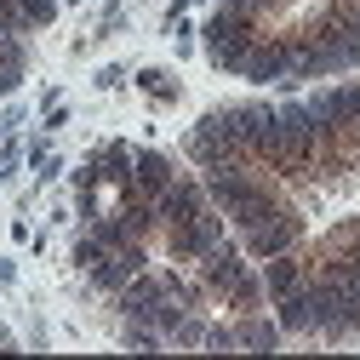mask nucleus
Listing matches in <instances>:
<instances>
[{
    "label": "nucleus",
    "mask_w": 360,
    "mask_h": 360,
    "mask_svg": "<svg viewBox=\"0 0 360 360\" xmlns=\"http://www.w3.org/2000/svg\"><path fill=\"white\" fill-rule=\"evenodd\" d=\"M195 275L206 281L212 303H223L229 314H257V309L269 303V292H263V269H252L246 252H240L235 240H217V246L195 263Z\"/></svg>",
    "instance_id": "obj_1"
},
{
    "label": "nucleus",
    "mask_w": 360,
    "mask_h": 360,
    "mask_svg": "<svg viewBox=\"0 0 360 360\" xmlns=\"http://www.w3.org/2000/svg\"><path fill=\"white\" fill-rule=\"evenodd\" d=\"M309 297H314V338L326 343H343L360 332V297L338 281H309Z\"/></svg>",
    "instance_id": "obj_2"
},
{
    "label": "nucleus",
    "mask_w": 360,
    "mask_h": 360,
    "mask_svg": "<svg viewBox=\"0 0 360 360\" xmlns=\"http://www.w3.org/2000/svg\"><path fill=\"white\" fill-rule=\"evenodd\" d=\"M217 240H229V217H223L217 206H206L200 217L172 223V229H166V257H172V263H200Z\"/></svg>",
    "instance_id": "obj_3"
},
{
    "label": "nucleus",
    "mask_w": 360,
    "mask_h": 360,
    "mask_svg": "<svg viewBox=\"0 0 360 360\" xmlns=\"http://www.w3.org/2000/svg\"><path fill=\"white\" fill-rule=\"evenodd\" d=\"M184 155L195 160V166H217V160H235L240 149H235V138H229V115L223 109H212V115H200L189 131H184Z\"/></svg>",
    "instance_id": "obj_4"
},
{
    "label": "nucleus",
    "mask_w": 360,
    "mask_h": 360,
    "mask_svg": "<svg viewBox=\"0 0 360 360\" xmlns=\"http://www.w3.org/2000/svg\"><path fill=\"white\" fill-rule=\"evenodd\" d=\"M297 240H303V217L286 206L281 217H269L263 229H246L240 235V252L257 257V263H269V257H281V252H297Z\"/></svg>",
    "instance_id": "obj_5"
},
{
    "label": "nucleus",
    "mask_w": 360,
    "mask_h": 360,
    "mask_svg": "<svg viewBox=\"0 0 360 360\" xmlns=\"http://www.w3.org/2000/svg\"><path fill=\"white\" fill-rule=\"evenodd\" d=\"M314 103V115H321L332 131H360V80H343V86H326L321 98H309Z\"/></svg>",
    "instance_id": "obj_6"
},
{
    "label": "nucleus",
    "mask_w": 360,
    "mask_h": 360,
    "mask_svg": "<svg viewBox=\"0 0 360 360\" xmlns=\"http://www.w3.org/2000/svg\"><path fill=\"white\" fill-rule=\"evenodd\" d=\"M155 206H160V229H172V223L200 217V212L212 206V195H206V184H195V177H172V189H166Z\"/></svg>",
    "instance_id": "obj_7"
},
{
    "label": "nucleus",
    "mask_w": 360,
    "mask_h": 360,
    "mask_svg": "<svg viewBox=\"0 0 360 360\" xmlns=\"http://www.w3.org/2000/svg\"><path fill=\"white\" fill-rule=\"evenodd\" d=\"M160 297H172L166 275H155V269H143V275H131L120 292H115V309H120V321H138V314H149Z\"/></svg>",
    "instance_id": "obj_8"
},
{
    "label": "nucleus",
    "mask_w": 360,
    "mask_h": 360,
    "mask_svg": "<svg viewBox=\"0 0 360 360\" xmlns=\"http://www.w3.org/2000/svg\"><path fill=\"white\" fill-rule=\"evenodd\" d=\"M98 172H103V189L138 195V155H131L126 143H103L98 149Z\"/></svg>",
    "instance_id": "obj_9"
},
{
    "label": "nucleus",
    "mask_w": 360,
    "mask_h": 360,
    "mask_svg": "<svg viewBox=\"0 0 360 360\" xmlns=\"http://www.w3.org/2000/svg\"><path fill=\"white\" fill-rule=\"evenodd\" d=\"M297 286H309V263H303L297 252H281V257L263 263V292H269V303L286 297V292H297Z\"/></svg>",
    "instance_id": "obj_10"
},
{
    "label": "nucleus",
    "mask_w": 360,
    "mask_h": 360,
    "mask_svg": "<svg viewBox=\"0 0 360 360\" xmlns=\"http://www.w3.org/2000/svg\"><path fill=\"white\" fill-rule=\"evenodd\" d=\"M281 321H263V314H235V343L240 349H257V354H269V349H281Z\"/></svg>",
    "instance_id": "obj_11"
},
{
    "label": "nucleus",
    "mask_w": 360,
    "mask_h": 360,
    "mask_svg": "<svg viewBox=\"0 0 360 360\" xmlns=\"http://www.w3.org/2000/svg\"><path fill=\"white\" fill-rule=\"evenodd\" d=\"M172 177H177V172H172V160H166L160 149H143V155H138V195H143V200H160V195L172 189Z\"/></svg>",
    "instance_id": "obj_12"
},
{
    "label": "nucleus",
    "mask_w": 360,
    "mask_h": 360,
    "mask_svg": "<svg viewBox=\"0 0 360 360\" xmlns=\"http://www.w3.org/2000/svg\"><path fill=\"white\" fill-rule=\"evenodd\" d=\"M275 321H281V332H314V297H309V286L275 297Z\"/></svg>",
    "instance_id": "obj_13"
},
{
    "label": "nucleus",
    "mask_w": 360,
    "mask_h": 360,
    "mask_svg": "<svg viewBox=\"0 0 360 360\" xmlns=\"http://www.w3.org/2000/svg\"><path fill=\"white\" fill-rule=\"evenodd\" d=\"M6 6V18L18 23V34H29V29H46L52 18H58V0H0Z\"/></svg>",
    "instance_id": "obj_14"
},
{
    "label": "nucleus",
    "mask_w": 360,
    "mask_h": 360,
    "mask_svg": "<svg viewBox=\"0 0 360 360\" xmlns=\"http://www.w3.org/2000/svg\"><path fill=\"white\" fill-rule=\"evenodd\" d=\"M138 86H143V92H155L160 103H172V98H177V80H172L166 69H143V75H138Z\"/></svg>",
    "instance_id": "obj_15"
},
{
    "label": "nucleus",
    "mask_w": 360,
    "mask_h": 360,
    "mask_svg": "<svg viewBox=\"0 0 360 360\" xmlns=\"http://www.w3.org/2000/svg\"><path fill=\"white\" fill-rule=\"evenodd\" d=\"M103 252H109V246H103V240H98V235H92V229H86V235H80V240H75V263H80V269H92V263H98V257H103Z\"/></svg>",
    "instance_id": "obj_16"
},
{
    "label": "nucleus",
    "mask_w": 360,
    "mask_h": 360,
    "mask_svg": "<svg viewBox=\"0 0 360 360\" xmlns=\"http://www.w3.org/2000/svg\"><path fill=\"white\" fill-rule=\"evenodd\" d=\"M229 6H246V12H263L269 18V12H281V0H229Z\"/></svg>",
    "instance_id": "obj_17"
}]
</instances>
